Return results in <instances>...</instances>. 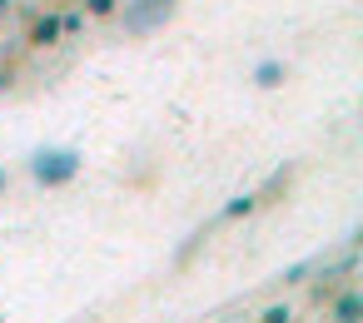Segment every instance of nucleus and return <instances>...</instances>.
Returning a JSON list of instances; mask_svg holds the SVG:
<instances>
[{"instance_id": "nucleus-1", "label": "nucleus", "mask_w": 363, "mask_h": 323, "mask_svg": "<svg viewBox=\"0 0 363 323\" xmlns=\"http://www.w3.org/2000/svg\"><path fill=\"white\" fill-rule=\"evenodd\" d=\"M174 0H0V105H11L90 50L155 26Z\"/></svg>"}, {"instance_id": "nucleus-2", "label": "nucleus", "mask_w": 363, "mask_h": 323, "mask_svg": "<svg viewBox=\"0 0 363 323\" xmlns=\"http://www.w3.org/2000/svg\"><path fill=\"white\" fill-rule=\"evenodd\" d=\"M363 298H358V249L338 244L333 254H318L264 288L234 298L224 313L209 323H358Z\"/></svg>"}]
</instances>
